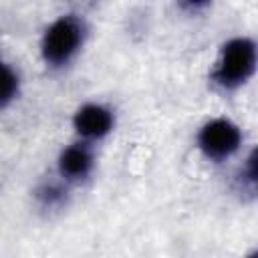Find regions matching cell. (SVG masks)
I'll use <instances>...</instances> for the list:
<instances>
[{
	"mask_svg": "<svg viewBox=\"0 0 258 258\" xmlns=\"http://www.w3.org/2000/svg\"><path fill=\"white\" fill-rule=\"evenodd\" d=\"M248 258H256V254H254V252H252V254H248Z\"/></svg>",
	"mask_w": 258,
	"mask_h": 258,
	"instance_id": "obj_8",
	"label": "cell"
},
{
	"mask_svg": "<svg viewBox=\"0 0 258 258\" xmlns=\"http://www.w3.org/2000/svg\"><path fill=\"white\" fill-rule=\"evenodd\" d=\"M256 42L250 36H234L222 44L210 79L224 91H234L248 83L256 71Z\"/></svg>",
	"mask_w": 258,
	"mask_h": 258,
	"instance_id": "obj_2",
	"label": "cell"
},
{
	"mask_svg": "<svg viewBox=\"0 0 258 258\" xmlns=\"http://www.w3.org/2000/svg\"><path fill=\"white\" fill-rule=\"evenodd\" d=\"M64 194L67 191L62 189L60 183H44L36 191V198L44 208H56V206H60L64 202Z\"/></svg>",
	"mask_w": 258,
	"mask_h": 258,
	"instance_id": "obj_7",
	"label": "cell"
},
{
	"mask_svg": "<svg viewBox=\"0 0 258 258\" xmlns=\"http://www.w3.org/2000/svg\"><path fill=\"white\" fill-rule=\"evenodd\" d=\"M95 167V153L87 141H75L67 145L56 159L58 175L64 181H83L91 175Z\"/></svg>",
	"mask_w": 258,
	"mask_h": 258,
	"instance_id": "obj_5",
	"label": "cell"
},
{
	"mask_svg": "<svg viewBox=\"0 0 258 258\" xmlns=\"http://www.w3.org/2000/svg\"><path fill=\"white\" fill-rule=\"evenodd\" d=\"M242 145L240 127L226 117H216L206 121L198 131V147L212 161L230 159Z\"/></svg>",
	"mask_w": 258,
	"mask_h": 258,
	"instance_id": "obj_3",
	"label": "cell"
},
{
	"mask_svg": "<svg viewBox=\"0 0 258 258\" xmlns=\"http://www.w3.org/2000/svg\"><path fill=\"white\" fill-rule=\"evenodd\" d=\"M87 38V22L73 12L56 16L40 38V54L46 67L60 69L69 64L79 50L83 48Z\"/></svg>",
	"mask_w": 258,
	"mask_h": 258,
	"instance_id": "obj_1",
	"label": "cell"
},
{
	"mask_svg": "<svg viewBox=\"0 0 258 258\" xmlns=\"http://www.w3.org/2000/svg\"><path fill=\"white\" fill-rule=\"evenodd\" d=\"M18 89H20L18 73L0 58V109H4L16 99Z\"/></svg>",
	"mask_w": 258,
	"mask_h": 258,
	"instance_id": "obj_6",
	"label": "cell"
},
{
	"mask_svg": "<svg viewBox=\"0 0 258 258\" xmlns=\"http://www.w3.org/2000/svg\"><path fill=\"white\" fill-rule=\"evenodd\" d=\"M73 127L81 141H99L115 127V115L101 103H85L73 115Z\"/></svg>",
	"mask_w": 258,
	"mask_h": 258,
	"instance_id": "obj_4",
	"label": "cell"
}]
</instances>
